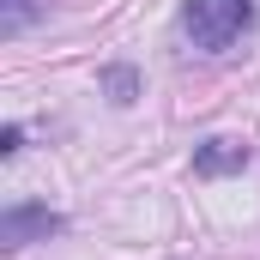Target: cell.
Listing matches in <instances>:
<instances>
[{
	"label": "cell",
	"instance_id": "3957f363",
	"mask_svg": "<svg viewBox=\"0 0 260 260\" xmlns=\"http://www.w3.org/2000/svg\"><path fill=\"white\" fill-rule=\"evenodd\" d=\"M248 139H206L194 145V176H242L248 170Z\"/></svg>",
	"mask_w": 260,
	"mask_h": 260
},
{
	"label": "cell",
	"instance_id": "8992f818",
	"mask_svg": "<svg viewBox=\"0 0 260 260\" xmlns=\"http://www.w3.org/2000/svg\"><path fill=\"white\" fill-rule=\"evenodd\" d=\"M18 145H24V127H18V121H12V127L0 133V151H6V157H12V151H18Z\"/></svg>",
	"mask_w": 260,
	"mask_h": 260
},
{
	"label": "cell",
	"instance_id": "5b68a950",
	"mask_svg": "<svg viewBox=\"0 0 260 260\" xmlns=\"http://www.w3.org/2000/svg\"><path fill=\"white\" fill-rule=\"evenodd\" d=\"M37 18V0H0V37H18Z\"/></svg>",
	"mask_w": 260,
	"mask_h": 260
},
{
	"label": "cell",
	"instance_id": "6da1fadb",
	"mask_svg": "<svg viewBox=\"0 0 260 260\" xmlns=\"http://www.w3.org/2000/svg\"><path fill=\"white\" fill-rule=\"evenodd\" d=\"M182 24H188L194 49L224 55V49H230V43H242V30L254 24V0H188Z\"/></svg>",
	"mask_w": 260,
	"mask_h": 260
},
{
	"label": "cell",
	"instance_id": "7a4b0ae2",
	"mask_svg": "<svg viewBox=\"0 0 260 260\" xmlns=\"http://www.w3.org/2000/svg\"><path fill=\"white\" fill-rule=\"evenodd\" d=\"M61 230V212H49V206H6L0 212V248H30V242H49Z\"/></svg>",
	"mask_w": 260,
	"mask_h": 260
},
{
	"label": "cell",
	"instance_id": "277c9868",
	"mask_svg": "<svg viewBox=\"0 0 260 260\" xmlns=\"http://www.w3.org/2000/svg\"><path fill=\"white\" fill-rule=\"evenodd\" d=\"M103 91H109L115 103H133V97H139V73H133V67H103Z\"/></svg>",
	"mask_w": 260,
	"mask_h": 260
}]
</instances>
